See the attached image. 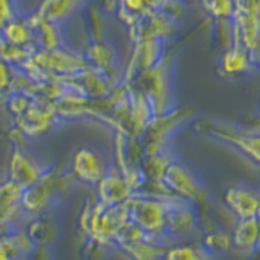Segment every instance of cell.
<instances>
[{
    "mask_svg": "<svg viewBox=\"0 0 260 260\" xmlns=\"http://www.w3.org/2000/svg\"><path fill=\"white\" fill-rule=\"evenodd\" d=\"M173 199V195H166V197H142L138 200H127L125 211L128 215V221L137 224L148 236L166 239V218Z\"/></svg>",
    "mask_w": 260,
    "mask_h": 260,
    "instance_id": "obj_1",
    "label": "cell"
},
{
    "mask_svg": "<svg viewBox=\"0 0 260 260\" xmlns=\"http://www.w3.org/2000/svg\"><path fill=\"white\" fill-rule=\"evenodd\" d=\"M161 182L171 195H174V197L181 200L190 202L195 207L207 203L208 193L200 182V179L181 162H169L165 174H162Z\"/></svg>",
    "mask_w": 260,
    "mask_h": 260,
    "instance_id": "obj_2",
    "label": "cell"
},
{
    "mask_svg": "<svg viewBox=\"0 0 260 260\" xmlns=\"http://www.w3.org/2000/svg\"><path fill=\"white\" fill-rule=\"evenodd\" d=\"M221 205L236 219L257 218L260 215V189L250 184H233L223 193Z\"/></svg>",
    "mask_w": 260,
    "mask_h": 260,
    "instance_id": "obj_3",
    "label": "cell"
},
{
    "mask_svg": "<svg viewBox=\"0 0 260 260\" xmlns=\"http://www.w3.org/2000/svg\"><path fill=\"white\" fill-rule=\"evenodd\" d=\"M199 210L190 202H185L174 197L171 200L168 210L165 238L169 239H184L193 234L199 228Z\"/></svg>",
    "mask_w": 260,
    "mask_h": 260,
    "instance_id": "obj_4",
    "label": "cell"
},
{
    "mask_svg": "<svg viewBox=\"0 0 260 260\" xmlns=\"http://www.w3.org/2000/svg\"><path fill=\"white\" fill-rule=\"evenodd\" d=\"M202 130H205L211 137H216L218 140L231 143L242 154H246L250 161H254L255 165H260V134L241 132V130H236L231 127L208 124V122L202 127Z\"/></svg>",
    "mask_w": 260,
    "mask_h": 260,
    "instance_id": "obj_5",
    "label": "cell"
},
{
    "mask_svg": "<svg viewBox=\"0 0 260 260\" xmlns=\"http://www.w3.org/2000/svg\"><path fill=\"white\" fill-rule=\"evenodd\" d=\"M231 241L233 252L238 255L246 257L250 260L255 255L260 246V219L247 218V219H236L231 228Z\"/></svg>",
    "mask_w": 260,
    "mask_h": 260,
    "instance_id": "obj_6",
    "label": "cell"
},
{
    "mask_svg": "<svg viewBox=\"0 0 260 260\" xmlns=\"http://www.w3.org/2000/svg\"><path fill=\"white\" fill-rule=\"evenodd\" d=\"M98 184H100V199L106 207L122 205V203L128 200L134 189V185L127 176L112 173V171H108Z\"/></svg>",
    "mask_w": 260,
    "mask_h": 260,
    "instance_id": "obj_7",
    "label": "cell"
},
{
    "mask_svg": "<svg viewBox=\"0 0 260 260\" xmlns=\"http://www.w3.org/2000/svg\"><path fill=\"white\" fill-rule=\"evenodd\" d=\"M73 173L78 179L89 184H98L106 176V162L101 153L91 148H83L75 154L73 159Z\"/></svg>",
    "mask_w": 260,
    "mask_h": 260,
    "instance_id": "obj_8",
    "label": "cell"
},
{
    "mask_svg": "<svg viewBox=\"0 0 260 260\" xmlns=\"http://www.w3.org/2000/svg\"><path fill=\"white\" fill-rule=\"evenodd\" d=\"M200 246L205 249L207 254H210L215 258L224 254H231L233 252L231 231L221 226L207 230V233L203 234V238H202Z\"/></svg>",
    "mask_w": 260,
    "mask_h": 260,
    "instance_id": "obj_9",
    "label": "cell"
},
{
    "mask_svg": "<svg viewBox=\"0 0 260 260\" xmlns=\"http://www.w3.org/2000/svg\"><path fill=\"white\" fill-rule=\"evenodd\" d=\"M12 176H13L12 177L13 182L20 184L23 189L24 187H29L32 184H36L41 179L38 166L31 159H28L26 156H23V154H16V156L13 158Z\"/></svg>",
    "mask_w": 260,
    "mask_h": 260,
    "instance_id": "obj_10",
    "label": "cell"
},
{
    "mask_svg": "<svg viewBox=\"0 0 260 260\" xmlns=\"http://www.w3.org/2000/svg\"><path fill=\"white\" fill-rule=\"evenodd\" d=\"M162 260H215V257L207 254L200 244L177 242L174 246L166 247Z\"/></svg>",
    "mask_w": 260,
    "mask_h": 260,
    "instance_id": "obj_11",
    "label": "cell"
},
{
    "mask_svg": "<svg viewBox=\"0 0 260 260\" xmlns=\"http://www.w3.org/2000/svg\"><path fill=\"white\" fill-rule=\"evenodd\" d=\"M252 59H254V54H252L249 49L234 47L224 54L223 62H221V69L226 75H231V77L239 75V73L246 72L249 69Z\"/></svg>",
    "mask_w": 260,
    "mask_h": 260,
    "instance_id": "obj_12",
    "label": "cell"
},
{
    "mask_svg": "<svg viewBox=\"0 0 260 260\" xmlns=\"http://www.w3.org/2000/svg\"><path fill=\"white\" fill-rule=\"evenodd\" d=\"M23 187L16 182H5L0 185V216H7L10 210L21 202Z\"/></svg>",
    "mask_w": 260,
    "mask_h": 260,
    "instance_id": "obj_13",
    "label": "cell"
},
{
    "mask_svg": "<svg viewBox=\"0 0 260 260\" xmlns=\"http://www.w3.org/2000/svg\"><path fill=\"white\" fill-rule=\"evenodd\" d=\"M258 219H260V215H258ZM250 260H260V246H258V250L255 252V255L252 257Z\"/></svg>",
    "mask_w": 260,
    "mask_h": 260,
    "instance_id": "obj_14",
    "label": "cell"
}]
</instances>
